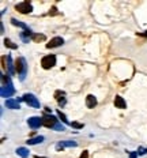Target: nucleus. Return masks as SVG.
I'll return each mask as SVG.
<instances>
[{
    "instance_id": "1",
    "label": "nucleus",
    "mask_w": 147,
    "mask_h": 158,
    "mask_svg": "<svg viewBox=\"0 0 147 158\" xmlns=\"http://www.w3.org/2000/svg\"><path fill=\"white\" fill-rule=\"evenodd\" d=\"M15 93L14 84L8 75H2V97L8 98Z\"/></svg>"
},
{
    "instance_id": "2",
    "label": "nucleus",
    "mask_w": 147,
    "mask_h": 158,
    "mask_svg": "<svg viewBox=\"0 0 147 158\" xmlns=\"http://www.w3.org/2000/svg\"><path fill=\"white\" fill-rule=\"evenodd\" d=\"M15 71L18 72L19 79H21V81H24V78H26V72H27V64H26L24 57H18V59H16Z\"/></svg>"
},
{
    "instance_id": "3",
    "label": "nucleus",
    "mask_w": 147,
    "mask_h": 158,
    "mask_svg": "<svg viewBox=\"0 0 147 158\" xmlns=\"http://www.w3.org/2000/svg\"><path fill=\"white\" fill-rule=\"evenodd\" d=\"M41 65H42L44 70H51L52 67L56 65V56L54 54H48V56H44L41 60Z\"/></svg>"
},
{
    "instance_id": "4",
    "label": "nucleus",
    "mask_w": 147,
    "mask_h": 158,
    "mask_svg": "<svg viewBox=\"0 0 147 158\" xmlns=\"http://www.w3.org/2000/svg\"><path fill=\"white\" fill-rule=\"evenodd\" d=\"M22 100L27 104V105L33 106V108H40V101L35 98L34 94H30V93H26V94L22 97Z\"/></svg>"
},
{
    "instance_id": "5",
    "label": "nucleus",
    "mask_w": 147,
    "mask_h": 158,
    "mask_svg": "<svg viewBox=\"0 0 147 158\" xmlns=\"http://www.w3.org/2000/svg\"><path fill=\"white\" fill-rule=\"evenodd\" d=\"M15 10L19 11L21 14H30L33 11V5L30 2H22L15 5Z\"/></svg>"
},
{
    "instance_id": "6",
    "label": "nucleus",
    "mask_w": 147,
    "mask_h": 158,
    "mask_svg": "<svg viewBox=\"0 0 147 158\" xmlns=\"http://www.w3.org/2000/svg\"><path fill=\"white\" fill-rule=\"evenodd\" d=\"M57 123H59V120L52 114H45L42 117V125H45L46 128H54Z\"/></svg>"
},
{
    "instance_id": "7",
    "label": "nucleus",
    "mask_w": 147,
    "mask_h": 158,
    "mask_svg": "<svg viewBox=\"0 0 147 158\" xmlns=\"http://www.w3.org/2000/svg\"><path fill=\"white\" fill-rule=\"evenodd\" d=\"M27 124H29L30 128L37 130V128H40L41 125H42V117H37V116L30 117V119L27 120Z\"/></svg>"
},
{
    "instance_id": "8",
    "label": "nucleus",
    "mask_w": 147,
    "mask_h": 158,
    "mask_svg": "<svg viewBox=\"0 0 147 158\" xmlns=\"http://www.w3.org/2000/svg\"><path fill=\"white\" fill-rule=\"evenodd\" d=\"M76 146H78V143H76V142L60 140V142H57V144H56V150H57V151H60V150H64L65 147H76Z\"/></svg>"
},
{
    "instance_id": "9",
    "label": "nucleus",
    "mask_w": 147,
    "mask_h": 158,
    "mask_svg": "<svg viewBox=\"0 0 147 158\" xmlns=\"http://www.w3.org/2000/svg\"><path fill=\"white\" fill-rule=\"evenodd\" d=\"M63 44H64V40H63L61 37H54V38H52V40L49 41L48 44H46V48H48V49H51V48H57V46L63 45Z\"/></svg>"
},
{
    "instance_id": "10",
    "label": "nucleus",
    "mask_w": 147,
    "mask_h": 158,
    "mask_svg": "<svg viewBox=\"0 0 147 158\" xmlns=\"http://www.w3.org/2000/svg\"><path fill=\"white\" fill-rule=\"evenodd\" d=\"M114 105H116V108H119V109H125L127 108V102H125V100L122 97H120V95H116V98H114Z\"/></svg>"
},
{
    "instance_id": "11",
    "label": "nucleus",
    "mask_w": 147,
    "mask_h": 158,
    "mask_svg": "<svg viewBox=\"0 0 147 158\" xmlns=\"http://www.w3.org/2000/svg\"><path fill=\"white\" fill-rule=\"evenodd\" d=\"M86 106L87 108H90V109L94 108V106H97V98H95L94 95H91V94L87 95L86 97Z\"/></svg>"
},
{
    "instance_id": "12",
    "label": "nucleus",
    "mask_w": 147,
    "mask_h": 158,
    "mask_svg": "<svg viewBox=\"0 0 147 158\" xmlns=\"http://www.w3.org/2000/svg\"><path fill=\"white\" fill-rule=\"evenodd\" d=\"M5 106L8 109H21V105H19L18 100H7L5 101Z\"/></svg>"
},
{
    "instance_id": "13",
    "label": "nucleus",
    "mask_w": 147,
    "mask_h": 158,
    "mask_svg": "<svg viewBox=\"0 0 147 158\" xmlns=\"http://www.w3.org/2000/svg\"><path fill=\"white\" fill-rule=\"evenodd\" d=\"M7 70H8V74L10 75H12V74H15V68H14V63H12V59H11V56L8 54L7 56Z\"/></svg>"
},
{
    "instance_id": "14",
    "label": "nucleus",
    "mask_w": 147,
    "mask_h": 158,
    "mask_svg": "<svg viewBox=\"0 0 147 158\" xmlns=\"http://www.w3.org/2000/svg\"><path fill=\"white\" fill-rule=\"evenodd\" d=\"M33 34L34 33H31V30H24V31H22L21 33V38L24 41V42H29V40H30V37H33Z\"/></svg>"
},
{
    "instance_id": "15",
    "label": "nucleus",
    "mask_w": 147,
    "mask_h": 158,
    "mask_svg": "<svg viewBox=\"0 0 147 158\" xmlns=\"http://www.w3.org/2000/svg\"><path fill=\"white\" fill-rule=\"evenodd\" d=\"M16 154L21 158H27L29 157V150L24 149V147H18V149H16Z\"/></svg>"
},
{
    "instance_id": "16",
    "label": "nucleus",
    "mask_w": 147,
    "mask_h": 158,
    "mask_svg": "<svg viewBox=\"0 0 147 158\" xmlns=\"http://www.w3.org/2000/svg\"><path fill=\"white\" fill-rule=\"evenodd\" d=\"M44 142V136H35V138H31L26 142L27 144H37V143H41Z\"/></svg>"
},
{
    "instance_id": "17",
    "label": "nucleus",
    "mask_w": 147,
    "mask_h": 158,
    "mask_svg": "<svg viewBox=\"0 0 147 158\" xmlns=\"http://www.w3.org/2000/svg\"><path fill=\"white\" fill-rule=\"evenodd\" d=\"M4 45L7 46V48H10V49H16V48H18V45H16V44H14L12 41L8 40V38H5V40H4Z\"/></svg>"
},
{
    "instance_id": "18",
    "label": "nucleus",
    "mask_w": 147,
    "mask_h": 158,
    "mask_svg": "<svg viewBox=\"0 0 147 158\" xmlns=\"http://www.w3.org/2000/svg\"><path fill=\"white\" fill-rule=\"evenodd\" d=\"M11 22H12V25L14 26H18V27H22V29H24V30H27V26L24 23H22V22H19V21H16L15 18H12L11 19Z\"/></svg>"
},
{
    "instance_id": "19",
    "label": "nucleus",
    "mask_w": 147,
    "mask_h": 158,
    "mask_svg": "<svg viewBox=\"0 0 147 158\" xmlns=\"http://www.w3.org/2000/svg\"><path fill=\"white\" fill-rule=\"evenodd\" d=\"M33 41H34V42H40V41H44L45 40V35L44 34H33Z\"/></svg>"
},
{
    "instance_id": "20",
    "label": "nucleus",
    "mask_w": 147,
    "mask_h": 158,
    "mask_svg": "<svg viewBox=\"0 0 147 158\" xmlns=\"http://www.w3.org/2000/svg\"><path fill=\"white\" fill-rule=\"evenodd\" d=\"M57 116H59V119L61 120L64 124H70V123H68V120H67V117H65V114L63 113L61 110H57Z\"/></svg>"
},
{
    "instance_id": "21",
    "label": "nucleus",
    "mask_w": 147,
    "mask_h": 158,
    "mask_svg": "<svg viewBox=\"0 0 147 158\" xmlns=\"http://www.w3.org/2000/svg\"><path fill=\"white\" fill-rule=\"evenodd\" d=\"M146 153H147V149H146V147H139V149H138V154H139V155H144Z\"/></svg>"
},
{
    "instance_id": "22",
    "label": "nucleus",
    "mask_w": 147,
    "mask_h": 158,
    "mask_svg": "<svg viewBox=\"0 0 147 158\" xmlns=\"http://www.w3.org/2000/svg\"><path fill=\"white\" fill-rule=\"evenodd\" d=\"M71 127H74V128H83V124H80V123H76V121H74V123H71Z\"/></svg>"
},
{
    "instance_id": "23",
    "label": "nucleus",
    "mask_w": 147,
    "mask_h": 158,
    "mask_svg": "<svg viewBox=\"0 0 147 158\" xmlns=\"http://www.w3.org/2000/svg\"><path fill=\"white\" fill-rule=\"evenodd\" d=\"M57 102H59L60 106H64L65 104H67V100H65L64 97H61V98H59V100H57Z\"/></svg>"
},
{
    "instance_id": "24",
    "label": "nucleus",
    "mask_w": 147,
    "mask_h": 158,
    "mask_svg": "<svg viewBox=\"0 0 147 158\" xmlns=\"http://www.w3.org/2000/svg\"><path fill=\"white\" fill-rule=\"evenodd\" d=\"M53 130H56V131H64V125H61L60 123H57L56 127H54Z\"/></svg>"
},
{
    "instance_id": "25",
    "label": "nucleus",
    "mask_w": 147,
    "mask_h": 158,
    "mask_svg": "<svg viewBox=\"0 0 147 158\" xmlns=\"http://www.w3.org/2000/svg\"><path fill=\"white\" fill-rule=\"evenodd\" d=\"M79 158H89V151H86V150H84V151L80 154V157H79Z\"/></svg>"
},
{
    "instance_id": "26",
    "label": "nucleus",
    "mask_w": 147,
    "mask_h": 158,
    "mask_svg": "<svg viewBox=\"0 0 147 158\" xmlns=\"http://www.w3.org/2000/svg\"><path fill=\"white\" fill-rule=\"evenodd\" d=\"M138 157V153H135V151H131V154H129V158H136Z\"/></svg>"
},
{
    "instance_id": "27",
    "label": "nucleus",
    "mask_w": 147,
    "mask_h": 158,
    "mask_svg": "<svg viewBox=\"0 0 147 158\" xmlns=\"http://www.w3.org/2000/svg\"><path fill=\"white\" fill-rule=\"evenodd\" d=\"M52 15H54V14H56V7H52Z\"/></svg>"
},
{
    "instance_id": "28",
    "label": "nucleus",
    "mask_w": 147,
    "mask_h": 158,
    "mask_svg": "<svg viewBox=\"0 0 147 158\" xmlns=\"http://www.w3.org/2000/svg\"><path fill=\"white\" fill-rule=\"evenodd\" d=\"M34 158H46V157H40V155H35Z\"/></svg>"
}]
</instances>
